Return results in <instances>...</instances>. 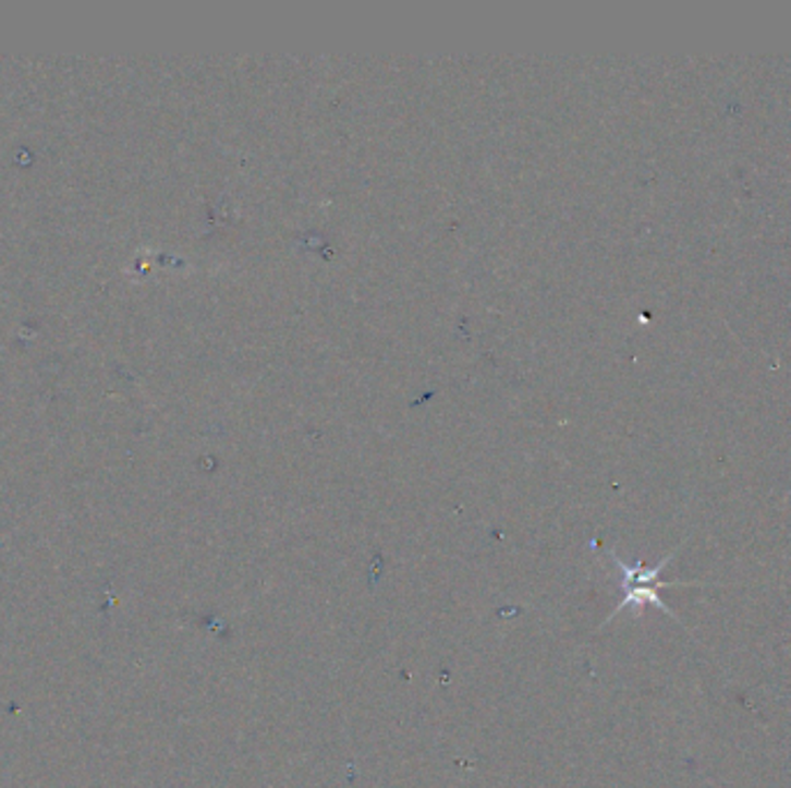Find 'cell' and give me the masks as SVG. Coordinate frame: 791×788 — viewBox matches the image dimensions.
<instances>
[{
    "label": "cell",
    "instance_id": "obj_1",
    "mask_svg": "<svg viewBox=\"0 0 791 788\" xmlns=\"http://www.w3.org/2000/svg\"><path fill=\"white\" fill-rule=\"evenodd\" d=\"M678 550H681V546H678L673 553H669L665 560H659L655 567H646L644 562L628 565V562L620 560V557L616 555V550H609L616 569L620 571V587H623V599H620V604L609 615V620L605 625H609L618 613H623V610L642 613L646 606H655L659 610H665L669 618H673L678 625H683V620H678V615L662 602V597H659V587H699V583H662V579H659V575H662V571L673 560Z\"/></svg>",
    "mask_w": 791,
    "mask_h": 788
}]
</instances>
